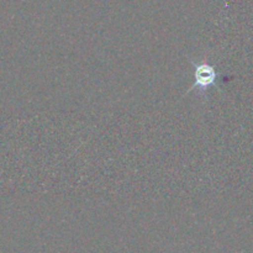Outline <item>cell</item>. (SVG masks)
I'll return each mask as SVG.
<instances>
[{
  "mask_svg": "<svg viewBox=\"0 0 253 253\" xmlns=\"http://www.w3.org/2000/svg\"><path fill=\"white\" fill-rule=\"evenodd\" d=\"M216 76V71L210 64L205 63V62H203L200 64H195L194 88H200L203 90L209 88L210 85H212L215 83Z\"/></svg>",
  "mask_w": 253,
  "mask_h": 253,
  "instance_id": "obj_1",
  "label": "cell"
}]
</instances>
